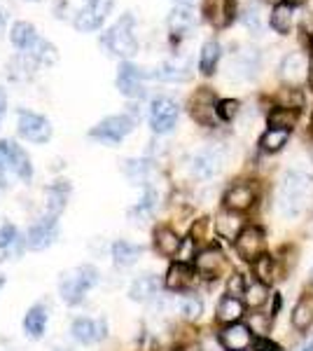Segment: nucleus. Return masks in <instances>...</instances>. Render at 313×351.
Returning <instances> with one entry per match:
<instances>
[{
	"mask_svg": "<svg viewBox=\"0 0 313 351\" xmlns=\"http://www.w3.org/2000/svg\"><path fill=\"white\" fill-rule=\"evenodd\" d=\"M175 5H178V8H190L192 3H195V0H173Z\"/></svg>",
	"mask_w": 313,
	"mask_h": 351,
	"instance_id": "obj_49",
	"label": "nucleus"
},
{
	"mask_svg": "<svg viewBox=\"0 0 313 351\" xmlns=\"http://www.w3.org/2000/svg\"><path fill=\"white\" fill-rule=\"evenodd\" d=\"M290 321H292V328L297 332H306L313 326V298L301 295L297 300V304L292 307V314H290Z\"/></svg>",
	"mask_w": 313,
	"mask_h": 351,
	"instance_id": "obj_26",
	"label": "nucleus"
},
{
	"mask_svg": "<svg viewBox=\"0 0 313 351\" xmlns=\"http://www.w3.org/2000/svg\"><path fill=\"white\" fill-rule=\"evenodd\" d=\"M258 71H260V52L250 47L238 52L229 64V73L236 80H250Z\"/></svg>",
	"mask_w": 313,
	"mask_h": 351,
	"instance_id": "obj_16",
	"label": "nucleus"
},
{
	"mask_svg": "<svg viewBox=\"0 0 313 351\" xmlns=\"http://www.w3.org/2000/svg\"><path fill=\"white\" fill-rule=\"evenodd\" d=\"M304 351H313V342H309V344H306V347H304Z\"/></svg>",
	"mask_w": 313,
	"mask_h": 351,
	"instance_id": "obj_54",
	"label": "nucleus"
},
{
	"mask_svg": "<svg viewBox=\"0 0 313 351\" xmlns=\"http://www.w3.org/2000/svg\"><path fill=\"white\" fill-rule=\"evenodd\" d=\"M309 87L313 89V56H311V66H309Z\"/></svg>",
	"mask_w": 313,
	"mask_h": 351,
	"instance_id": "obj_51",
	"label": "nucleus"
},
{
	"mask_svg": "<svg viewBox=\"0 0 313 351\" xmlns=\"http://www.w3.org/2000/svg\"><path fill=\"white\" fill-rule=\"evenodd\" d=\"M222 202H225L227 211L246 213L248 208H253V204L258 202V190H255V185L243 183V180H241V183H234V185H229V188H227Z\"/></svg>",
	"mask_w": 313,
	"mask_h": 351,
	"instance_id": "obj_11",
	"label": "nucleus"
},
{
	"mask_svg": "<svg viewBox=\"0 0 313 351\" xmlns=\"http://www.w3.org/2000/svg\"><path fill=\"white\" fill-rule=\"evenodd\" d=\"M3 286H5V276L0 274V288H3Z\"/></svg>",
	"mask_w": 313,
	"mask_h": 351,
	"instance_id": "obj_55",
	"label": "nucleus"
},
{
	"mask_svg": "<svg viewBox=\"0 0 313 351\" xmlns=\"http://www.w3.org/2000/svg\"><path fill=\"white\" fill-rule=\"evenodd\" d=\"M299 110L297 108H283L278 106L269 112V129H283V132H290V129L297 124Z\"/></svg>",
	"mask_w": 313,
	"mask_h": 351,
	"instance_id": "obj_34",
	"label": "nucleus"
},
{
	"mask_svg": "<svg viewBox=\"0 0 313 351\" xmlns=\"http://www.w3.org/2000/svg\"><path fill=\"white\" fill-rule=\"evenodd\" d=\"M222 160H225V155H222L220 150L199 152V155L195 157V162H192V173H195L197 178L206 180V178H210V176H215L220 171Z\"/></svg>",
	"mask_w": 313,
	"mask_h": 351,
	"instance_id": "obj_19",
	"label": "nucleus"
},
{
	"mask_svg": "<svg viewBox=\"0 0 313 351\" xmlns=\"http://www.w3.org/2000/svg\"><path fill=\"white\" fill-rule=\"evenodd\" d=\"M260 10H262L260 5L250 3L248 8H246V12H243V16H241L243 24H246V28H248L250 33H255V36H260L262 28H264V26H262V14H260Z\"/></svg>",
	"mask_w": 313,
	"mask_h": 351,
	"instance_id": "obj_41",
	"label": "nucleus"
},
{
	"mask_svg": "<svg viewBox=\"0 0 313 351\" xmlns=\"http://www.w3.org/2000/svg\"><path fill=\"white\" fill-rule=\"evenodd\" d=\"M243 228H246V225H243L241 216L234 211H225L215 220V232H218V237H222V239H227V241H236Z\"/></svg>",
	"mask_w": 313,
	"mask_h": 351,
	"instance_id": "obj_24",
	"label": "nucleus"
},
{
	"mask_svg": "<svg viewBox=\"0 0 313 351\" xmlns=\"http://www.w3.org/2000/svg\"><path fill=\"white\" fill-rule=\"evenodd\" d=\"M313 195V180L304 171H288L278 185V211L283 218H299L309 206Z\"/></svg>",
	"mask_w": 313,
	"mask_h": 351,
	"instance_id": "obj_1",
	"label": "nucleus"
},
{
	"mask_svg": "<svg viewBox=\"0 0 313 351\" xmlns=\"http://www.w3.org/2000/svg\"><path fill=\"white\" fill-rule=\"evenodd\" d=\"M54 239H56V223L42 218L26 232V248L28 251H45L47 246H52Z\"/></svg>",
	"mask_w": 313,
	"mask_h": 351,
	"instance_id": "obj_14",
	"label": "nucleus"
},
{
	"mask_svg": "<svg viewBox=\"0 0 313 351\" xmlns=\"http://www.w3.org/2000/svg\"><path fill=\"white\" fill-rule=\"evenodd\" d=\"M220 54H222L220 43L218 40H208L201 47V54H199V71H201L203 75H213L215 68H218Z\"/></svg>",
	"mask_w": 313,
	"mask_h": 351,
	"instance_id": "obj_31",
	"label": "nucleus"
},
{
	"mask_svg": "<svg viewBox=\"0 0 313 351\" xmlns=\"http://www.w3.org/2000/svg\"><path fill=\"white\" fill-rule=\"evenodd\" d=\"M269 24L274 28L276 33H281V36H288L290 31H292V24H295V12L290 5H276L274 10H271L269 14Z\"/></svg>",
	"mask_w": 313,
	"mask_h": 351,
	"instance_id": "obj_29",
	"label": "nucleus"
},
{
	"mask_svg": "<svg viewBox=\"0 0 313 351\" xmlns=\"http://www.w3.org/2000/svg\"><path fill=\"white\" fill-rule=\"evenodd\" d=\"M68 192H71V185L66 180H56L52 188L47 190V220H54L61 216V211L66 208V199H68Z\"/></svg>",
	"mask_w": 313,
	"mask_h": 351,
	"instance_id": "obj_25",
	"label": "nucleus"
},
{
	"mask_svg": "<svg viewBox=\"0 0 313 351\" xmlns=\"http://www.w3.org/2000/svg\"><path fill=\"white\" fill-rule=\"evenodd\" d=\"M306 0H286V5H290V8H297V5H304Z\"/></svg>",
	"mask_w": 313,
	"mask_h": 351,
	"instance_id": "obj_50",
	"label": "nucleus"
},
{
	"mask_svg": "<svg viewBox=\"0 0 313 351\" xmlns=\"http://www.w3.org/2000/svg\"><path fill=\"white\" fill-rule=\"evenodd\" d=\"M309 134H311V138H313V115H311V122H309Z\"/></svg>",
	"mask_w": 313,
	"mask_h": 351,
	"instance_id": "obj_52",
	"label": "nucleus"
},
{
	"mask_svg": "<svg viewBox=\"0 0 313 351\" xmlns=\"http://www.w3.org/2000/svg\"><path fill=\"white\" fill-rule=\"evenodd\" d=\"M10 157H12V173L19 176L21 180H31L33 178L31 157H28L26 150L21 148V145H16L14 141H10Z\"/></svg>",
	"mask_w": 313,
	"mask_h": 351,
	"instance_id": "obj_28",
	"label": "nucleus"
},
{
	"mask_svg": "<svg viewBox=\"0 0 313 351\" xmlns=\"http://www.w3.org/2000/svg\"><path fill=\"white\" fill-rule=\"evenodd\" d=\"M8 173H12V157H10V143L0 141V185H8Z\"/></svg>",
	"mask_w": 313,
	"mask_h": 351,
	"instance_id": "obj_44",
	"label": "nucleus"
},
{
	"mask_svg": "<svg viewBox=\"0 0 313 351\" xmlns=\"http://www.w3.org/2000/svg\"><path fill=\"white\" fill-rule=\"evenodd\" d=\"M33 3H38V0H33Z\"/></svg>",
	"mask_w": 313,
	"mask_h": 351,
	"instance_id": "obj_58",
	"label": "nucleus"
},
{
	"mask_svg": "<svg viewBox=\"0 0 313 351\" xmlns=\"http://www.w3.org/2000/svg\"><path fill=\"white\" fill-rule=\"evenodd\" d=\"M215 106H218V101H215V96L208 92V89H201V92H197L192 96V104H190V110H192V117L203 124V127H210L213 124V117L218 115L215 112Z\"/></svg>",
	"mask_w": 313,
	"mask_h": 351,
	"instance_id": "obj_17",
	"label": "nucleus"
},
{
	"mask_svg": "<svg viewBox=\"0 0 313 351\" xmlns=\"http://www.w3.org/2000/svg\"><path fill=\"white\" fill-rule=\"evenodd\" d=\"M276 101H278V106H283V108H301L304 106V96H301V92L297 87H288V89H283V92H278L276 96Z\"/></svg>",
	"mask_w": 313,
	"mask_h": 351,
	"instance_id": "obj_40",
	"label": "nucleus"
},
{
	"mask_svg": "<svg viewBox=\"0 0 313 351\" xmlns=\"http://www.w3.org/2000/svg\"><path fill=\"white\" fill-rule=\"evenodd\" d=\"M255 351H283L281 344H276L274 339L269 337H255Z\"/></svg>",
	"mask_w": 313,
	"mask_h": 351,
	"instance_id": "obj_47",
	"label": "nucleus"
},
{
	"mask_svg": "<svg viewBox=\"0 0 313 351\" xmlns=\"http://www.w3.org/2000/svg\"><path fill=\"white\" fill-rule=\"evenodd\" d=\"M195 269L201 276H206V279H215V276L225 269V256H222V251L218 246L203 248V251H199L195 258Z\"/></svg>",
	"mask_w": 313,
	"mask_h": 351,
	"instance_id": "obj_15",
	"label": "nucleus"
},
{
	"mask_svg": "<svg viewBox=\"0 0 313 351\" xmlns=\"http://www.w3.org/2000/svg\"><path fill=\"white\" fill-rule=\"evenodd\" d=\"M147 77L145 71H140L138 66H134L131 61H122L119 64V71H117V89L122 92L124 96L129 99H140L145 94V87H143V80Z\"/></svg>",
	"mask_w": 313,
	"mask_h": 351,
	"instance_id": "obj_9",
	"label": "nucleus"
},
{
	"mask_svg": "<svg viewBox=\"0 0 313 351\" xmlns=\"http://www.w3.org/2000/svg\"><path fill=\"white\" fill-rule=\"evenodd\" d=\"M253 271H255V279L262 281V284H274L278 279V258H271V256H260L258 260L253 263Z\"/></svg>",
	"mask_w": 313,
	"mask_h": 351,
	"instance_id": "obj_30",
	"label": "nucleus"
},
{
	"mask_svg": "<svg viewBox=\"0 0 313 351\" xmlns=\"http://www.w3.org/2000/svg\"><path fill=\"white\" fill-rule=\"evenodd\" d=\"M73 337L82 344H92L105 337V324L94 319H75L73 321Z\"/></svg>",
	"mask_w": 313,
	"mask_h": 351,
	"instance_id": "obj_20",
	"label": "nucleus"
},
{
	"mask_svg": "<svg viewBox=\"0 0 313 351\" xmlns=\"http://www.w3.org/2000/svg\"><path fill=\"white\" fill-rule=\"evenodd\" d=\"M134 129V117L129 115H110L105 120H101L96 127L89 132L94 141H101V143L108 145H117L119 141H124Z\"/></svg>",
	"mask_w": 313,
	"mask_h": 351,
	"instance_id": "obj_4",
	"label": "nucleus"
},
{
	"mask_svg": "<svg viewBox=\"0 0 313 351\" xmlns=\"http://www.w3.org/2000/svg\"><path fill=\"white\" fill-rule=\"evenodd\" d=\"M192 281H195V269L190 267V263H173L166 271V279H164V284H166L168 291H185V288L192 286Z\"/></svg>",
	"mask_w": 313,
	"mask_h": 351,
	"instance_id": "obj_22",
	"label": "nucleus"
},
{
	"mask_svg": "<svg viewBox=\"0 0 313 351\" xmlns=\"http://www.w3.org/2000/svg\"><path fill=\"white\" fill-rule=\"evenodd\" d=\"M309 279H311V284H313V269H311V274H309Z\"/></svg>",
	"mask_w": 313,
	"mask_h": 351,
	"instance_id": "obj_56",
	"label": "nucleus"
},
{
	"mask_svg": "<svg viewBox=\"0 0 313 351\" xmlns=\"http://www.w3.org/2000/svg\"><path fill=\"white\" fill-rule=\"evenodd\" d=\"M5 110H8V94H5V89L0 87V122H3Z\"/></svg>",
	"mask_w": 313,
	"mask_h": 351,
	"instance_id": "obj_48",
	"label": "nucleus"
},
{
	"mask_svg": "<svg viewBox=\"0 0 313 351\" xmlns=\"http://www.w3.org/2000/svg\"><path fill=\"white\" fill-rule=\"evenodd\" d=\"M45 326H47V309L40 307V304H36V307L28 309V314L24 316V330H26V335L40 337L45 332Z\"/></svg>",
	"mask_w": 313,
	"mask_h": 351,
	"instance_id": "obj_32",
	"label": "nucleus"
},
{
	"mask_svg": "<svg viewBox=\"0 0 313 351\" xmlns=\"http://www.w3.org/2000/svg\"><path fill=\"white\" fill-rule=\"evenodd\" d=\"M243 314H246V302L234 295H225L218 302V309H215V319L225 326L238 324V321L243 319Z\"/></svg>",
	"mask_w": 313,
	"mask_h": 351,
	"instance_id": "obj_21",
	"label": "nucleus"
},
{
	"mask_svg": "<svg viewBox=\"0 0 313 351\" xmlns=\"http://www.w3.org/2000/svg\"><path fill=\"white\" fill-rule=\"evenodd\" d=\"M140 253H143V248L131 241H117L115 246H112V258H115V265H119V267L134 265L136 260L140 258Z\"/></svg>",
	"mask_w": 313,
	"mask_h": 351,
	"instance_id": "obj_33",
	"label": "nucleus"
},
{
	"mask_svg": "<svg viewBox=\"0 0 313 351\" xmlns=\"http://www.w3.org/2000/svg\"><path fill=\"white\" fill-rule=\"evenodd\" d=\"M110 10H112V0H87V5L73 19V26L82 33H92L96 28H101L105 16L110 14Z\"/></svg>",
	"mask_w": 313,
	"mask_h": 351,
	"instance_id": "obj_7",
	"label": "nucleus"
},
{
	"mask_svg": "<svg viewBox=\"0 0 313 351\" xmlns=\"http://www.w3.org/2000/svg\"><path fill=\"white\" fill-rule=\"evenodd\" d=\"M266 300H269V286L262 284V281H250L246 293H243V302H246V307L250 309H260L266 304Z\"/></svg>",
	"mask_w": 313,
	"mask_h": 351,
	"instance_id": "obj_35",
	"label": "nucleus"
},
{
	"mask_svg": "<svg viewBox=\"0 0 313 351\" xmlns=\"http://www.w3.org/2000/svg\"><path fill=\"white\" fill-rule=\"evenodd\" d=\"M10 40L21 54H28L38 45L40 36L31 21H14L12 28H10Z\"/></svg>",
	"mask_w": 313,
	"mask_h": 351,
	"instance_id": "obj_18",
	"label": "nucleus"
},
{
	"mask_svg": "<svg viewBox=\"0 0 313 351\" xmlns=\"http://www.w3.org/2000/svg\"><path fill=\"white\" fill-rule=\"evenodd\" d=\"M19 136L31 143H47L52 138V124H49L47 117L38 115V112H31V110H21L19 112Z\"/></svg>",
	"mask_w": 313,
	"mask_h": 351,
	"instance_id": "obj_8",
	"label": "nucleus"
},
{
	"mask_svg": "<svg viewBox=\"0 0 313 351\" xmlns=\"http://www.w3.org/2000/svg\"><path fill=\"white\" fill-rule=\"evenodd\" d=\"M14 239H16V230H14V225H3V228H0V248L12 246Z\"/></svg>",
	"mask_w": 313,
	"mask_h": 351,
	"instance_id": "obj_46",
	"label": "nucleus"
},
{
	"mask_svg": "<svg viewBox=\"0 0 313 351\" xmlns=\"http://www.w3.org/2000/svg\"><path fill=\"white\" fill-rule=\"evenodd\" d=\"M136 19L134 14L127 12L112 24L108 31L101 36V45L103 49H108V54L112 56H122V59H129L138 52V40H136Z\"/></svg>",
	"mask_w": 313,
	"mask_h": 351,
	"instance_id": "obj_2",
	"label": "nucleus"
},
{
	"mask_svg": "<svg viewBox=\"0 0 313 351\" xmlns=\"http://www.w3.org/2000/svg\"><path fill=\"white\" fill-rule=\"evenodd\" d=\"M152 77H159V80H164V82H183L190 77V71H187V66L164 64L152 73Z\"/></svg>",
	"mask_w": 313,
	"mask_h": 351,
	"instance_id": "obj_37",
	"label": "nucleus"
},
{
	"mask_svg": "<svg viewBox=\"0 0 313 351\" xmlns=\"http://www.w3.org/2000/svg\"><path fill=\"white\" fill-rule=\"evenodd\" d=\"M271 326H274V316L271 314L255 311V314H250V319H248V328L253 330L255 337H269Z\"/></svg>",
	"mask_w": 313,
	"mask_h": 351,
	"instance_id": "obj_39",
	"label": "nucleus"
},
{
	"mask_svg": "<svg viewBox=\"0 0 313 351\" xmlns=\"http://www.w3.org/2000/svg\"><path fill=\"white\" fill-rule=\"evenodd\" d=\"M96 284H99V271L89 267V265H84V267H77L75 271H71V274H66L61 279L59 291L68 304H77Z\"/></svg>",
	"mask_w": 313,
	"mask_h": 351,
	"instance_id": "obj_3",
	"label": "nucleus"
},
{
	"mask_svg": "<svg viewBox=\"0 0 313 351\" xmlns=\"http://www.w3.org/2000/svg\"><path fill=\"white\" fill-rule=\"evenodd\" d=\"M157 291H159L157 276L143 274V276H138V279L134 281V286H131V291H129V298L136 300V302H145V300L155 298Z\"/></svg>",
	"mask_w": 313,
	"mask_h": 351,
	"instance_id": "obj_27",
	"label": "nucleus"
},
{
	"mask_svg": "<svg viewBox=\"0 0 313 351\" xmlns=\"http://www.w3.org/2000/svg\"><path fill=\"white\" fill-rule=\"evenodd\" d=\"M3 24H5V14H3V10H0V28H3Z\"/></svg>",
	"mask_w": 313,
	"mask_h": 351,
	"instance_id": "obj_53",
	"label": "nucleus"
},
{
	"mask_svg": "<svg viewBox=\"0 0 313 351\" xmlns=\"http://www.w3.org/2000/svg\"><path fill=\"white\" fill-rule=\"evenodd\" d=\"M220 344L225 351H248L255 344V335L248 324H229L220 330Z\"/></svg>",
	"mask_w": 313,
	"mask_h": 351,
	"instance_id": "obj_12",
	"label": "nucleus"
},
{
	"mask_svg": "<svg viewBox=\"0 0 313 351\" xmlns=\"http://www.w3.org/2000/svg\"><path fill=\"white\" fill-rule=\"evenodd\" d=\"M238 110H241V104H238L236 99H220L218 106H215L218 117H220V120H225V122L234 120V117L238 115Z\"/></svg>",
	"mask_w": 313,
	"mask_h": 351,
	"instance_id": "obj_43",
	"label": "nucleus"
},
{
	"mask_svg": "<svg viewBox=\"0 0 313 351\" xmlns=\"http://www.w3.org/2000/svg\"><path fill=\"white\" fill-rule=\"evenodd\" d=\"M155 248L159 256L164 258H175L183 248V239L175 230L171 228H157L155 230Z\"/></svg>",
	"mask_w": 313,
	"mask_h": 351,
	"instance_id": "obj_23",
	"label": "nucleus"
},
{
	"mask_svg": "<svg viewBox=\"0 0 313 351\" xmlns=\"http://www.w3.org/2000/svg\"><path fill=\"white\" fill-rule=\"evenodd\" d=\"M201 311H203V302L197 295H187V298L180 300V314H183L185 319L195 321L201 316Z\"/></svg>",
	"mask_w": 313,
	"mask_h": 351,
	"instance_id": "obj_42",
	"label": "nucleus"
},
{
	"mask_svg": "<svg viewBox=\"0 0 313 351\" xmlns=\"http://www.w3.org/2000/svg\"><path fill=\"white\" fill-rule=\"evenodd\" d=\"M234 248L241 260H248V263H255L260 256H264L266 251V237L264 230L258 228V225H246L243 232L238 234V239L234 241Z\"/></svg>",
	"mask_w": 313,
	"mask_h": 351,
	"instance_id": "obj_5",
	"label": "nucleus"
},
{
	"mask_svg": "<svg viewBox=\"0 0 313 351\" xmlns=\"http://www.w3.org/2000/svg\"><path fill=\"white\" fill-rule=\"evenodd\" d=\"M248 288V281L241 271H234V274L227 279V295H234V298H241Z\"/></svg>",
	"mask_w": 313,
	"mask_h": 351,
	"instance_id": "obj_45",
	"label": "nucleus"
},
{
	"mask_svg": "<svg viewBox=\"0 0 313 351\" xmlns=\"http://www.w3.org/2000/svg\"><path fill=\"white\" fill-rule=\"evenodd\" d=\"M168 26L173 33H185L195 26V14L190 12V8H178L173 10L168 16Z\"/></svg>",
	"mask_w": 313,
	"mask_h": 351,
	"instance_id": "obj_38",
	"label": "nucleus"
},
{
	"mask_svg": "<svg viewBox=\"0 0 313 351\" xmlns=\"http://www.w3.org/2000/svg\"><path fill=\"white\" fill-rule=\"evenodd\" d=\"M309 66L311 59L304 52H290L281 61V80L288 87H299L301 82H309Z\"/></svg>",
	"mask_w": 313,
	"mask_h": 351,
	"instance_id": "obj_10",
	"label": "nucleus"
},
{
	"mask_svg": "<svg viewBox=\"0 0 313 351\" xmlns=\"http://www.w3.org/2000/svg\"><path fill=\"white\" fill-rule=\"evenodd\" d=\"M311 47H313V38H311Z\"/></svg>",
	"mask_w": 313,
	"mask_h": 351,
	"instance_id": "obj_57",
	"label": "nucleus"
},
{
	"mask_svg": "<svg viewBox=\"0 0 313 351\" xmlns=\"http://www.w3.org/2000/svg\"><path fill=\"white\" fill-rule=\"evenodd\" d=\"M180 115V108L173 99L168 96H159V99L152 101V108H150V127L155 134H168L171 129L175 127Z\"/></svg>",
	"mask_w": 313,
	"mask_h": 351,
	"instance_id": "obj_6",
	"label": "nucleus"
},
{
	"mask_svg": "<svg viewBox=\"0 0 313 351\" xmlns=\"http://www.w3.org/2000/svg\"><path fill=\"white\" fill-rule=\"evenodd\" d=\"M288 138H290V132H283V129H266L260 138V145L264 152H278L288 143Z\"/></svg>",
	"mask_w": 313,
	"mask_h": 351,
	"instance_id": "obj_36",
	"label": "nucleus"
},
{
	"mask_svg": "<svg viewBox=\"0 0 313 351\" xmlns=\"http://www.w3.org/2000/svg\"><path fill=\"white\" fill-rule=\"evenodd\" d=\"M203 16L215 28H227L236 16L234 0H203Z\"/></svg>",
	"mask_w": 313,
	"mask_h": 351,
	"instance_id": "obj_13",
	"label": "nucleus"
}]
</instances>
